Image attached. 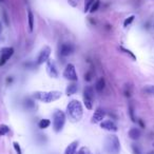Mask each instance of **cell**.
<instances>
[{"instance_id":"6da1fadb","label":"cell","mask_w":154,"mask_h":154,"mask_svg":"<svg viewBox=\"0 0 154 154\" xmlns=\"http://www.w3.org/2000/svg\"><path fill=\"white\" fill-rule=\"evenodd\" d=\"M66 114L72 122H79L82 118V114H84L82 103L77 99L71 100L66 106Z\"/></svg>"},{"instance_id":"7a4b0ae2","label":"cell","mask_w":154,"mask_h":154,"mask_svg":"<svg viewBox=\"0 0 154 154\" xmlns=\"http://www.w3.org/2000/svg\"><path fill=\"white\" fill-rule=\"evenodd\" d=\"M34 98L37 100L41 101V103H50L52 101H55L57 99H59L61 97V93L59 91H49V92H45V91H37L34 93Z\"/></svg>"},{"instance_id":"3957f363","label":"cell","mask_w":154,"mask_h":154,"mask_svg":"<svg viewBox=\"0 0 154 154\" xmlns=\"http://www.w3.org/2000/svg\"><path fill=\"white\" fill-rule=\"evenodd\" d=\"M105 150L108 154H119L120 141L116 135H109L106 137Z\"/></svg>"},{"instance_id":"277c9868","label":"cell","mask_w":154,"mask_h":154,"mask_svg":"<svg viewBox=\"0 0 154 154\" xmlns=\"http://www.w3.org/2000/svg\"><path fill=\"white\" fill-rule=\"evenodd\" d=\"M64 122H66V114L62 111L58 110L54 113L53 116V128L55 132H60L62 130L64 126Z\"/></svg>"},{"instance_id":"5b68a950","label":"cell","mask_w":154,"mask_h":154,"mask_svg":"<svg viewBox=\"0 0 154 154\" xmlns=\"http://www.w3.org/2000/svg\"><path fill=\"white\" fill-rule=\"evenodd\" d=\"M93 100H94V90L90 86L86 87L84 91V103L88 110H92Z\"/></svg>"},{"instance_id":"8992f818","label":"cell","mask_w":154,"mask_h":154,"mask_svg":"<svg viewBox=\"0 0 154 154\" xmlns=\"http://www.w3.org/2000/svg\"><path fill=\"white\" fill-rule=\"evenodd\" d=\"M63 77L66 79L71 80V82H77L78 80V76H77L76 69L73 63L66 64V69L63 71Z\"/></svg>"},{"instance_id":"52a82bcc","label":"cell","mask_w":154,"mask_h":154,"mask_svg":"<svg viewBox=\"0 0 154 154\" xmlns=\"http://www.w3.org/2000/svg\"><path fill=\"white\" fill-rule=\"evenodd\" d=\"M14 49L13 48H3L1 50V55H0V66L5 64V62L13 56Z\"/></svg>"},{"instance_id":"ba28073f","label":"cell","mask_w":154,"mask_h":154,"mask_svg":"<svg viewBox=\"0 0 154 154\" xmlns=\"http://www.w3.org/2000/svg\"><path fill=\"white\" fill-rule=\"evenodd\" d=\"M51 48L50 47H45L42 50L40 51L38 55V58H37V63L38 64H42L43 62H47L49 60V57L51 55Z\"/></svg>"},{"instance_id":"9c48e42d","label":"cell","mask_w":154,"mask_h":154,"mask_svg":"<svg viewBox=\"0 0 154 154\" xmlns=\"http://www.w3.org/2000/svg\"><path fill=\"white\" fill-rule=\"evenodd\" d=\"M47 71H48V74H49L52 78H57L58 75H59L55 61L52 59H49L47 61Z\"/></svg>"},{"instance_id":"30bf717a","label":"cell","mask_w":154,"mask_h":154,"mask_svg":"<svg viewBox=\"0 0 154 154\" xmlns=\"http://www.w3.org/2000/svg\"><path fill=\"white\" fill-rule=\"evenodd\" d=\"M100 127L103 129V130H107V131H110V132H116L118 130L117 126L116 124L111 119H107V120H103L100 122Z\"/></svg>"},{"instance_id":"8fae6325","label":"cell","mask_w":154,"mask_h":154,"mask_svg":"<svg viewBox=\"0 0 154 154\" xmlns=\"http://www.w3.org/2000/svg\"><path fill=\"white\" fill-rule=\"evenodd\" d=\"M106 117V112L103 111L101 108H97L95 110L94 114L92 116V122L93 124H98V122H101L103 119H105Z\"/></svg>"},{"instance_id":"7c38bea8","label":"cell","mask_w":154,"mask_h":154,"mask_svg":"<svg viewBox=\"0 0 154 154\" xmlns=\"http://www.w3.org/2000/svg\"><path fill=\"white\" fill-rule=\"evenodd\" d=\"M74 51V47H73L71 43H63L60 47V54L62 56H69L73 53Z\"/></svg>"},{"instance_id":"4fadbf2b","label":"cell","mask_w":154,"mask_h":154,"mask_svg":"<svg viewBox=\"0 0 154 154\" xmlns=\"http://www.w3.org/2000/svg\"><path fill=\"white\" fill-rule=\"evenodd\" d=\"M77 147H78V141L75 140L73 143H71L68 147L64 150V154H75L77 151Z\"/></svg>"},{"instance_id":"5bb4252c","label":"cell","mask_w":154,"mask_h":154,"mask_svg":"<svg viewBox=\"0 0 154 154\" xmlns=\"http://www.w3.org/2000/svg\"><path fill=\"white\" fill-rule=\"evenodd\" d=\"M140 130L138 128H132L130 131H129V137L133 140H136L140 137Z\"/></svg>"},{"instance_id":"9a60e30c","label":"cell","mask_w":154,"mask_h":154,"mask_svg":"<svg viewBox=\"0 0 154 154\" xmlns=\"http://www.w3.org/2000/svg\"><path fill=\"white\" fill-rule=\"evenodd\" d=\"M105 87H106V80L103 77H100L98 80H97L96 85H95V89L98 93H101L103 90H105Z\"/></svg>"},{"instance_id":"2e32d148","label":"cell","mask_w":154,"mask_h":154,"mask_svg":"<svg viewBox=\"0 0 154 154\" xmlns=\"http://www.w3.org/2000/svg\"><path fill=\"white\" fill-rule=\"evenodd\" d=\"M77 90H78V87H77V84H75V82H73V84L69 85L68 88H66V93L68 96H70V95H73L75 94V93L77 92Z\"/></svg>"},{"instance_id":"e0dca14e","label":"cell","mask_w":154,"mask_h":154,"mask_svg":"<svg viewBox=\"0 0 154 154\" xmlns=\"http://www.w3.org/2000/svg\"><path fill=\"white\" fill-rule=\"evenodd\" d=\"M28 19H29V28H30V31L33 32V30H34V14L32 13L31 10L28 11Z\"/></svg>"},{"instance_id":"ac0fdd59","label":"cell","mask_w":154,"mask_h":154,"mask_svg":"<svg viewBox=\"0 0 154 154\" xmlns=\"http://www.w3.org/2000/svg\"><path fill=\"white\" fill-rule=\"evenodd\" d=\"M50 125H51V122H50V119H41L40 122H39L38 126L40 129H47L50 127Z\"/></svg>"},{"instance_id":"d6986e66","label":"cell","mask_w":154,"mask_h":154,"mask_svg":"<svg viewBox=\"0 0 154 154\" xmlns=\"http://www.w3.org/2000/svg\"><path fill=\"white\" fill-rule=\"evenodd\" d=\"M143 92L150 96H154V86H147L143 89Z\"/></svg>"},{"instance_id":"ffe728a7","label":"cell","mask_w":154,"mask_h":154,"mask_svg":"<svg viewBox=\"0 0 154 154\" xmlns=\"http://www.w3.org/2000/svg\"><path fill=\"white\" fill-rule=\"evenodd\" d=\"M10 132V128L7 125H1L0 126V136H3V135L8 134Z\"/></svg>"},{"instance_id":"44dd1931","label":"cell","mask_w":154,"mask_h":154,"mask_svg":"<svg viewBox=\"0 0 154 154\" xmlns=\"http://www.w3.org/2000/svg\"><path fill=\"white\" fill-rule=\"evenodd\" d=\"M99 5H100L99 0H95L94 3H93V5H91V8H90V12H91V13H94V12H96L97 10H98Z\"/></svg>"},{"instance_id":"7402d4cb","label":"cell","mask_w":154,"mask_h":154,"mask_svg":"<svg viewBox=\"0 0 154 154\" xmlns=\"http://www.w3.org/2000/svg\"><path fill=\"white\" fill-rule=\"evenodd\" d=\"M129 114H130V117H131V119H132V122H136V119H135V117H134V108H133L132 103H129Z\"/></svg>"},{"instance_id":"603a6c76","label":"cell","mask_w":154,"mask_h":154,"mask_svg":"<svg viewBox=\"0 0 154 154\" xmlns=\"http://www.w3.org/2000/svg\"><path fill=\"white\" fill-rule=\"evenodd\" d=\"M118 49H119L120 51H122V52H124L125 54H128V55H130V56H131V58H132L133 60H136V57H135V55L132 53V52L130 51V50H128V49H125L124 47H119V48H118Z\"/></svg>"},{"instance_id":"cb8c5ba5","label":"cell","mask_w":154,"mask_h":154,"mask_svg":"<svg viewBox=\"0 0 154 154\" xmlns=\"http://www.w3.org/2000/svg\"><path fill=\"white\" fill-rule=\"evenodd\" d=\"M75 154H92V152L90 151V149H89L88 147H82V148H80Z\"/></svg>"},{"instance_id":"d4e9b609","label":"cell","mask_w":154,"mask_h":154,"mask_svg":"<svg viewBox=\"0 0 154 154\" xmlns=\"http://www.w3.org/2000/svg\"><path fill=\"white\" fill-rule=\"evenodd\" d=\"M94 1L95 0H85V12L90 11L91 5L94 3Z\"/></svg>"},{"instance_id":"484cf974","label":"cell","mask_w":154,"mask_h":154,"mask_svg":"<svg viewBox=\"0 0 154 154\" xmlns=\"http://www.w3.org/2000/svg\"><path fill=\"white\" fill-rule=\"evenodd\" d=\"M134 18H135V16H134V15H132V16H130L129 18H127V19L124 21V26H128L129 24L132 23L133 20H134Z\"/></svg>"},{"instance_id":"4316f807","label":"cell","mask_w":154,"mask_h":154,"mask_svg":"<svg viewBox=\"0 0 154 154\" xmlns=\"http://www.w3.org/2000/svg\"><path fill=\"white\" fill-rule=\"evenodd\" d=\"M13 146H14V149H15V150H16V152H17V154H22L21 148H20L19 143H18L17 141H14V143H13Z\"/></svg>"},{"instance_id":"83f0119b","label":"cell","mask_w":154,"mask_h":154,"mask_svg":"<svg viewBox=\"0 0 154 154\" xmlns=\"http://www.w3.org/2000/svg\"><path fill=\"white\" fill-rule=\"evenodd\" d=\"M92 76H93L92 71H89V72L86 73V75H85V79H86L87 82H90V80L92 79Z\"/></svg>"},{"instance_id":"f1b7e54d","label":"cell","mask_w":154,"mask_h":154,"mask_svg":"<svg viewBox=\"0 0 154 154\" xmlns=\"http://www.w3.org/2000/svg\"><path fill=\"white\" fill-rule=\"evenodd\" d=\"M132 150H133V153L134 154H143L140 152V150H139L138 146H136V145H132Z\"/></svg>"},{"instance_id":"f546056e","label":"cell","mask_w":154,"mask_h":154,"mask_svg":"<svg viewBox=\"0 0 154 154\" xmlns=\"http://www.w3.org/2000/svg\"><path fill=\"white\" fill-rule=\"evenodd\" d=\"M3 19H5V22L7 26H9V19H8V15H7V12L3 11Z\"/></svg>"},{"instance_id":"4dcf8cb0","label":"cell","mask_w":154,"mask_h":154,"mask_svg":"<svg viewBox=\"0 0 154 154\" xmlns=\"http://www.w3.org/2000/svg\"><path fill=\"white\" fill-rule=\"evenodd\" d=\"M26 108H32V107H34V103H33L31 100H26Z\"/></svg>"},{"instance_id":"1f68e13d","label":"cell","mask_w":154,"mask_h":154,"mask_svg":"<svg viewBox=\"0 0 154 154\" xmlns=\"http://www.w3.org/2000/svg\"><path fill=\"white\" fill-rule=\"evenodd\" d=\"M2 32V26H1V22H0V34Z\"/></svg>"},{"instance_id":"d6a6232c","label":"cell","mask_w":154,"mask_h":154,"mask_svg":"<svg viewBox=\"0 0 154 154\" xmlns=\"http://www.w3.org/2000/svg\"><path fill=\"white\" fill-rule=\"evenodd\" d=\"M153 147H154V143H153Z\"/></svg>"}]
</instances>
